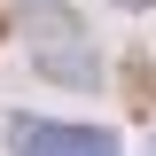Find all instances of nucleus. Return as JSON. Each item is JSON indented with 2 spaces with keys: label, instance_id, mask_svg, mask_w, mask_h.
<instances>
[{
  "label": "nucleus",
  "instance_id": "f257e3e1",
  "mask_svg": "<svg viewBox=\"0 0 156 156\" xmlns=\"http://www.w3.org/2000/svg\"><path fill=\"white\" fill-rule=\"evenodd\" d=\"M16 156H117L94 125H55V117H16Z\"/></svg>",
  "mask_w": 156,
  "mask_h": 156
},
{
  "label": "nucleus",
  "instance_id": "f03ea898",
  "mask_svg": "<svg viewBox=\"0 0 156 156\" xmlns=\"http://www.w3.org/2000/svg\"><path fill=\"white\" fill-rule=\"evenodd\" d=\"M117 8H156V0H117Z\"/></svg>",
  "mask_w": 156,
  "mask_h": 156
}]
</instances>
